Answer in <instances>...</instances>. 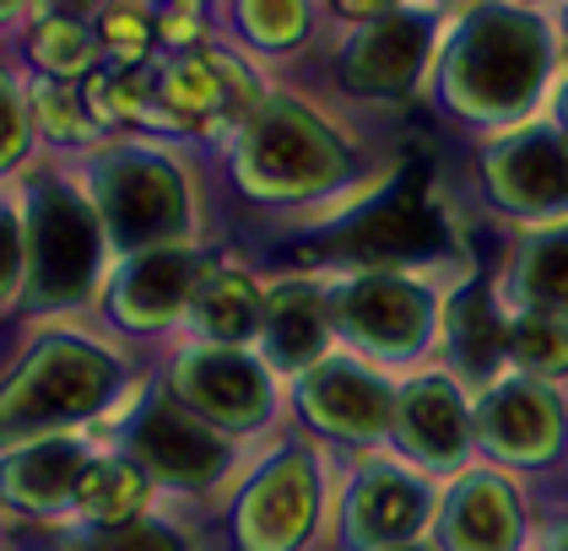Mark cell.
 Returning a JSON list of instances; mask_svg holds the SVG:
<instances>
[{
    "mask_svg": "<svg viewBox=\"0 0 568 551\" xmlns=\"http://www.w3.org/2000/svg\"><path fill=\"white\" fill-rule=\"evenodd\" d=\"M331 163H336V152H331L325 130L308 125L298 109H271L250 130L244 169L261 173V184H314L320 173H331Z\"/></svg>",
    "mask_w": 568,
    "mask_h": 551,
    "instance_id": "cell-2",
    "label": "cell"
},
{
    "mask_svg": "<svg viewBox=\"0 0 568 551\" xmlns=\"http://www.w3.org/2000/svg\"><path fill=\"white\" fill-rule=\"evenodd\" d=\"M417 513H423V498L406 481H395V476H374L352 498V524L363 535H406L417 524Z\"/></svg>",
    "mask_w": 568,
    "mask_h": 551,
    "instance_id": "cell-8",
    "label": "cell"
},
{
    "mask_svg": "<svg viewBox=\"0 0 568 551\" xmlns=\"http://www.w3.org/2000/svg\"><path fill=\"white\" fill-rule=\"evenodd\" d=\"M190 389H195V400H206L222 417H255L261 411V379L239 363H201L190 374Z\"/></svg>",
    "mask_w": 568,
    "mask_h": 551,
    "instance_id": "cell-13",
    "label": "cell"
},
{
    "mask_svg": "<svg viewBox=\"0 0 568 551\" xmlns=\"http://www.w3.org/2000/svg\"><path fill=\"white\" fill-rule=\"evenodd\" d=\"M92 276V227L71 195H39V293L77 297Z\"/></svg>",
    "mask_w": 568,
    "mask_h": 551,
    "instance_id": "cell-4",
    "label": "cell"
},
{
    "mask_svg": "<svg viewBox=\"0 0 568 551\" xmlns=\"http://www.w3.org/2000/svg\"><path fill=\"white\" fill-rule=\"evenodd\" d=\"M135 449L174 481H206L222 466L217 438H206L190 417H179L169 406H152L146 422L135 427Z\"/></svg>",
    "mask_w": 568,
    "mask_h": 551,
    "instance_id": "cell-7",
    "label": "cell"
},
{
    "mask_svg": "<svg viewBox=\"0 0 568 551\" xmlns=\"http://www.w3.org/2000/svg\"><path fill=\"white\" fill-rule=\"evenodd\" d=\"M109 0H44V17H71V22H82L88 11H103Z\"/></svg>",
    "mask_w": 568,
    "mask_h": 551,
    "instance_id": "cell-25",
    "label": "cell"
},
{
    "mask_svg": "<svg viewBox=\"0 0 568 551\" xmlns=\"http://www.w3.org/2000/svg\"><path fill=\"white\" fill-rule=\"evenodd\" d=\"M395 0H342V11H357V17H374V11H390Z\"/></svg>",
    "mask_w": 568,
    "mask_h": 551,
    "instance_id": "cell-26",
    "label": "cell"
},
{
    "mask_svg": "<svg viewBox=\"0 0 568 551\" xmlns=\"http://www.w3.org/2000/svg\"><path fill=\"white\" fill-rule=\"evenodd\" d=\"M190 282H195V259H146L125 282V314L131 319H163L179 308Z\"/></svg>",
    "mask_w": 568,
    "mask_h": 551,
    "instance_id": "cell-9",
    "label": "cell"
},
{
    "mask_svg": "<svg viewBox=\"0 0 568 551\" xmlns=\"http://www.w3.org/2000/svg\"><path fill=\"white\" fill-rule=\"evenodd\" d=\"M244 22L265 43H287L304 28V6L298 0H244Z\"/></svg>",
    "mask_w": 568,
    "mask_h": 551,
    "instance_id": "cell-20",
    "label": "cell"
},
{
    "mask_svg": "<svg viewBox=\"0 0 568 551\" xmlns=\"http://www.w3.org/2000/svg\"><path fill=\"white\" fill-rule=\"evenodd\" d=\"M11 6H17V0H0V17H6V11H11Z\"/></svg>",
    "mask_w": 568,
    "mask_h": 551,
    "instance_id": "cell-29",
    "label": "cell"
},
{
    "mask_svg": "<svg viewBox=\"0 0 568 551\" xmlns=\"http://www.w3.org/2000/svg\"><path fill=\"white\" fill-rule=\"evenodd\" d=\"M536 76H541V33L536 22L509 17V11L477 17L449 65L455 98L471 109H515L536 86Z\"/></svg>",
    "mask_w": 568,
    "mask_h": 551,
    "instance_id": "cell-1",
    "label": "cell"
},
{
    "mask_svg": "<svg viewBox=\"0 0 568 551\" xmlns=\"http://www.w3.org/2000/svg\"><path fill=\"white\" fill-rule=\"evenodd\" d=\"M509 195L520 201H552L568 195V157L552 141H530L520 152H509V178H504Z\"/></svg>",
    "mask_w": 568,
    "mask_h": 551,
    "instance_id": "cell-11",
    "label": "cell"
},
{
    "mask_svg": "<svg viewBox=\"0 0 568 551\" xmlns=\"http://www.w3.org/2000/svg\"><path fill=\"white\" fill-rule=\"evenodd\" d=\"M174 11H195V0H174Z\"/></svg>",
    "mask_w": 568,
    "mask_h": 551,
    "instance_id": "cell-28",
    "label": "cell"
},
{
    "mask_svg": "<svg viewBox=\"0 0 568 551\" xmlns=\"http://www.w3.org/2000/svg\"><path fill=\"white\" fill-rule=\"evenodd\" d=\"M109 212L125 233H163L174 227L179 216V184L163 163H146V157H125L109 169Z\"/></svg>",
    "mask_w": 568,
    "mask_h": 551,
    "instance_id": "cell-6",
    "label": "cell"
},
{
    "mask_svg": "<svg viewBox=\"0 0 568 551\" xmlns=\"http://www.w3.org/2000/svg\"><path fill=\"white\" fill-rule=\"evenodd\" d=\"M428 238V216L417 212L412 201H395L390 212L368 216L357 233H352V244H363V249H379V255H395V249H417Z\"/></svg>",
    "mask_w": 568,
    "mask_h": 551,
    "instance_id": "cell-16",
    "label": "cell"
},
{
    "mask_svg": "<svg viewBox=\"0 0 568 551\" xmlns=\"http://www.w3.org/2000/svg\"><path fill=\"white\" fill-rule=\"evenodd\" d=\"M39 114H44V125L60 130V135H82V120H77V109H71V92H60V86H44V92H39Z\"/></svg>",
    "mask_w": 568,
    "mask_h": 551,
    "instance_id": "cell-23",
    "label": "cell"
},
{
    "mask_svg": "<svg viewBox=\"0 0 568 551\" xmlns=\"http://www.w3.org/2000/svg\"><path fill=\"white\" fill-rule=\"evenodd\" d=\"M98 33L103 43L120 54V60H135L146 39H152V17H146V0H109L98 11Z\"/></svg>",
    "mask_w": 568,
    "mask_h": 551,
    "instance_id": "cell-19",
    "label": "cell"
},
{
    "mask_svg": "<svg viewBox=\"0 0 568 551\" xmlns=\"http://www.w3.org/2000/svg\"><path fill=\"white\" fill-rule=\"evenodd\" d=\"M141 476L125 466H98L88 470V481H82V509L98 513V519H125V513H135V503H141Z\"/></svg>",
    "mask_w": 568,
    "mask_h": 551,
    "instance_id": "cell-17",
    "label": "cell"
},
{
    "mask_svg": "<svg viewBox=\"0 0 568 551\" xmlns=\"http://www.w3.org/2000/svg\"><path fill=\"white\" fill-rule=\"evenodd\" d=\"M271 351L276 363H308L320 351V314L308 293H282L271 303Z\"/></svg>",
    "mask_w": 568,
    "mask_h": 551,
    "instance_id": "cell-14",
    "label": "cell"
},
{
    "mask_svg": "<svg viewBox=\"0 0 568 551\" xmlns=\"http://www.w3.org/2000/svg\"><path fill=\"white\" fill-rule=\"evenodd\" d=\"M423 43L428 28L412 17H385L379 28H368L363 39L352 43L347 54V82L363 92H395L412 82V71L423 65Z\"/></svg>",
    "mask_w": 568,
    "mask_h": 551,
    "instance_id": "cell-5",
    "label": "cell"
},
{
    "mask_svg": "<svg viewBox=\"0 0 568 551\" xmlns=\"http://www.w3.org/2000/svg\"><path fill=\"white\" fill-rule=\"evenodd\" d=\"M201 325H206L212 336L239 340L250 325H255V293H250L239 276H222V282H212V293L201 297Z\"/></svg>",
    "mask_w": 568,
    "mask_h": 551,
    "instance_id": "cell-18",
    "label": "cell"
},
{
    "mask_svg": "<svg viewBox=\"0 0 568 551\" xmlns=\"http://www.w3.org/2000/svg\"><path fill=\"white\" fill-rule=\"evenodd\" d=\"M33 54L44 60L54 76H77V71L92 65V39L88 28L71 22V17H44V28L33 33Z\"/></svg>",
    "mask_w": 568,
    "mask_h": 551,
    "instance_id": "cell-15",
    "label": "cell"
},
{
    "mask_svg": "<svg viewBox=\"0 0 568 551\" xmlns=\"http://www.w3.org/2000/svg\"><path fill=\"white\" fill-rule=\"evenodd\" d=\"M347 319L352 330L374 340H406L417 330V297L400 287H363V293H352Z\"/></svg>",
    "mask_w": 568,
    "mask_h": 551,
    "instance_id": "cell-10",
    "label": "cell"
},
{
    "mask_svg": "<svg viewBox=\"0 0 568 551\" xmlns=\"http://www.w3.org/2000/svg\"><path fill=\"white\" fill-rule=\"evenodd\" d=\"M515 351H520L525 363L552 368V363H568V336L552 330V325H520V330H515Z\"/></svg>",
    "mask_w": 568,
    "mask_h": 551,
    "instance_id": "cell-21",
    "label": "cell"
},
{
    "mask_svg": "<svg viewBox=\"0 0 568 551\" xmlns=\"http://www.w3.org/2000/svg\"><path fill=\"white\" fill-rule=\"evenodd\" d=\"M6 259H11V244H6V227H0V276H6Z\"/></svg>",
    "mask_w": 568,
    "mask_h": 551,
    "instance_id": "cell-27",
    "label": "cell"
},
{
    "mask_svg": "<svg viewBox=\"0 0 568 551\" xmlns=\"http://www.w3.org/2000/svg\"><path fill=\"white\" fill-rule=\"evenodd\" d=\"M158 98L174 109L179 120H233L255 103V82L222 60V54H179L169 60L163 82H158Z\"/></svg>",
    "mask_w": 568,
    "mask_h": 551,
    "instance_id": "cell-3",
    "label": "cell"
},
{
    "mask_svg": "<svg viewBox=\"0 0 568 551\" xmlns=\"http://www.w3.org/2000/svg\"><path fill=\"white\" fill-rule=\"evenodd\" d=\"M17 146H22V109H17V86L0 76V163L17 157Z\"/></svg>",
    "mask_w": 568,
    "mask_h": 551,
    "instance_id": "cell-22",
    "label": "cell"
},
{
    "mask_svg": "<svg viewBox=\"0 0 568 551\" xmlns=\"http://www.w3.org/2000/svg\"><path fill=\"white\" fill-rule=\"evenodd\" d=\"M98 551H174V541H169V535H158V530H131V535L103 541Z\"/></svg>",
    "mask_w": 568,
    "mask_h": 551,
    "instance_id": "cell-24",
    "label": "cell"
},
{
    "mask_svg": "<svg viewBox=\"0 0 568 551\" xmlns=\"http://www.w3.org/2000/svg\"><path fill=\"white\" fill-rule=\"evenodd\" d=\"M406 427H412V443L417 449H428L438 460H449L455 449H460V411H455V400H449V389H412V406H406Z\"/></svg>",
    "mask_w": 568,
    "mask_h": 551,
    "instance_id": "cell-12",
    "label": "cell"
}]
</instances>
